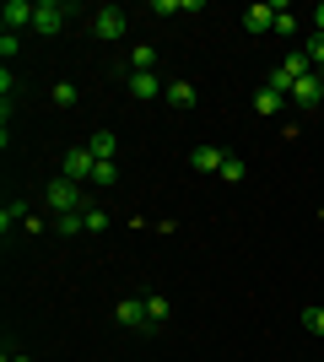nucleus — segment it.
Segmentation results:
<instances>
[{
  "mask_svg": "<svg viewBox=\"0 0 324 362\" xmlns=\"http://www.w3.org/2000/svg\"><path fill=\"white\" fill-rule=\"evenodd\" d=\"M276 33H281V38H287V33H297V16L287 11V6H276Z\"/></svg>",
  "mask_w": 324,
  "mask_h": 362,
  "instance_id": "obj_25",
  "label": "nucleus"
},
{
  "mask_svg": "<svg viewBox=\"0 0 324 362\" xmlns=\"http://www.w3.org/2000/svg\"><path fill=\"white\" fill-rule=\"evenodd\" d=\"M130 71H157V49L152 44H136V49H130Z\"/></svg>",
  "mask_w": 324,
  "mask_h": 362,
  "instance_id": "obj_16",
  "label": "nucleus"
},
{
  "mask_svg": "<svg viewBox=\"0 0 324 362\" xmlns=\"http://www.w3.org/2000/svg\"><path fill=\"white\" fill-rule=\"evenodd\" d=\"M162 92H168V81H162L157 71H130V98H136V103H152V98H162Z\"/></svg>",
  "mask_w": 324,
  "mask_h": 362,
  "instance_id": "obj_5",
  "label": "nucleus"
},
{
  "mask_svg": "<svg viewBox=\"0 0 324 362\" xmlns=\"http://www.w3.org/2000/svg\"><path fill=\"white\" fill-rule=\"evenodd\" d=\"M281 108H287V98H281V92H270V87L254 92V114H260V119H270V114H281Z\"/></svg>",
  "mask_w": 324,
  "mask_h": 362,
  "instance_id": "obj_12",
  "label": "nucleus"
},
{
  "mask_svg": "<svg viewBox=\"0 0 324 362\" xmlns=\"http://www.w3.org/2000/svg\"><path fill=\"white\" fill-rule=\"evenodd\" d=\"M76 98H81V92H76V81H54V103H60V108H71Z\"/></svg>",
  "mask_w": 324,
  "mask_h": 362,
  "instance_id": "obj_21",
  "label": "nucleus"
},
{
  "mask_svg": "<svg viewBox=\"0 0 324 362\" xmlns=\"http://www.w3.org/2000/svg\"><path fill=\"white\" fill-rule=\"evenodd\" d=\"M313 33H324V0L313 6Z\"/></svg>",
  "mask_w": 324,
  "mask_h": 362,
  "instance_id": "obj_26",
  "label": "nucleus"
},
{
  "mask_svg": "<svg viewBox=\"0 0 324 362\" xmlns=\"http://www.w3.org/2000/svg\"><path fill=\"white\" fill-rule=\"evenodd\" d=\"M303 330H308V335H324V303H308V308H303Z\"/></svg>",
  "mask_w": 324,
  "mask_h": 362,
  "instance_id": "obj_19",
  "label": "nucleus"
},
{
  "mask_svg": "<svg viewBox=\"0 0 324 362\" xmlns=\"http://www.w3.org/2000/svg\"><path fill=\"white\" fill-rule=\"evenodd\" d=\"M292 103H303V108H313V103H324V76L313 71V76H303L292 87Z\"/></svg>",
  "mask_w": 324,
  "mask_h": 362,
  "instance_id": "obj_8",
  "label": "nucleus"
},
{
  "mask_svg": "<svg viewBox=\"0 0 324 362\" xmlns=\"http://www.w3.org/2000/svg\"><path fill=\"white\" fill-rule=\"evenodd\" d=\"M6 33H22V28H32V16H38V0H6Z\"/></svg>",
  "mask_w": 324,
  "mask_h": 362,
  "instance_id": "obj_6",
  "label": "nucleus"
},
{
  "mask_svg": "<svg viewBox=\"0 0 324 362\" xmlns=\"http://www.w3.org/2000/svg\"><path fill=\"white\" fill-rule=\"evenodd\" d=\"M60 28H65V6H54V0H38V16H32V33H44V38H54Z\"/></svg>",
  "mask_w": 324,
  "mask_h": 362,
  "instance_id": "obj_7",
  "label": "nucleus"
},
{
  "mask_svg": "<svg viewBox=\"0 0 324 362\" xmlns=\"http://www.w3.org/2000/svg\"><path fill=\"white\" fill-rule=\"evenodd\" d=\"M28 216H32V211L22 206V200H6V206H0V227H6V233H11L16 222H28Z\"/></svg>",
  "mask_w": 324,
  "mask_h": 362,
  "instance_id": "obj_15",
  "label": "nucleus"
},
{
  "mask_svg": "<svg viewBox=\"0 0 324 362\" xmlns=\"http://www.w3.org/2000/svg\"><path fill=\"white\" fill-rule=\"evenodd\" d=\"M308 60L313 71H324V33H308Z\"/></svg>",
  "mask_w": 324,
  "mask_h": 362,
  "instance_id": "obj_23",
  "label": "nucleus"
},
{
  "mask_svg": "<svg viewBox=\"0 0 324 362\" xmlns=\"http://www.w3.org/2000/svg\"><path fill=\"white\" fill-rule=\"evenodd\" d=\"M81 216H87V233H103V227H108V211H103V206H87Z\"/></svg>",
  "mask_w": 324,
  "mask_h": 362,
  "instance_id": "obj_22",
  "label": "nucleus"
},
{
  "mask_svg": "<svg viewBox=\"0 0 324 362\" xmlns=\"http://www.w3.org/2000/svg\"><path fill=\"white\" fill-rule=\"evenodd\" d=\"M244 28L260 38V33H276V6H248L244 11Z\"/></svg>",
  "mask_w": 324,
  "mask_h": 362,
  "instance_id": "obj_9",
  "label": "nucleus"
},
{
  "mask_svg": "<svg viewBox=\"0 0 324 362\" xmlns=\"http://www.w3.org/2000/svg\"><path fill=\"white\" fill-rule=\"evenodd\" d=\"M92 168H97V157L87 146H71L65 151V163H60V179H71V184H92Z\"/></svg>",
  "mask_w": 324,
  "mask_h": 362,
  "instance_id": "obj_2",
  "label": "nucleus"
},
{
  "mask_svg": "<svg viewBox=\"0 0 324 362\" xmlns=\"http://www.w3.org/2000/svg\"><path fill=\"white\" fill-rule=\"evenodd\" d=\"M114 184H119V168H114V163H97L92 168V189H114Z\"/></svg>",
  "mask_w": 324,
  "mask_h": 362,
  "instance_id": "obj_18",
  "label": "nucleus"
},
{
  "mask_svg": "<svg viewBox=\"0 0 324 362\" xmlns=\"http://www.w3.org/2000/svg\"><path fill=\"white\" fill-rule=\"evenodd\" d=\"M49 211H54V216H65V211H87V184L54 179V184H49Z\"/></svg>",
  "mask_w": 324,
  "mask_h": 362,
  "instance_id": "obj_1",
  "label": "nucleus"
},
{
  "mask_svg": "<svg viewBox=\"0 0 324 362\" xmlns=\"http://www.w3.org/2000/svg\"><path fill=\"white\" fill-rule=\"evenodd\" d=\"M16 49H22V33H0V60H16Z\"/></svg>",
  "mask_w": 324,
  "mask_h": 362,
  "instance_id": "obj_24",
  "label": "nucleus"
},
{
  "mask_svg": "<svg viewBox=\"0 0 324 362\" xmlns=\"http://www.w3.org/2000/svg\"><path fill=\"white\" fill-rule=\"evenodd\" d=\"M114 325H124V330H152L146 303H140V298H119V303H114Z\"/></svg>",
  "mask_w": 324,
  "mask_h": 362,
  "instance_id": "obj_4",
  "label": "nucleus"
},
{
  "mask_svg": "<svg viewBox=\"0 0 324 362\" xmlns=\"http://www.w3.org/2000/svg\"><path fill=\"white\" fill-rule=\"evenodd\" d=\"M162 98H168L173 108H195V103H200V98H195V87H189V81H168V92H162Z\"/></svg>",
  "mask_w": 324,
  "mask_h": 362,
  "instance_id": "obj_13",
  "label": "nucleus"
},
{
  "mask_svg": "<svg viewBox=\"0 0 324 362\" xmlns=\"http://www.w3.org/2000/svg\"><path fill=\"white\" fill-rule=\"evenodd\" d=\"M146 319H152V330H157V325L168 319V298H157V292H152V298H146Z\"/></svg>",
  "mask_w": 324,
  "mask_h": 362,
  "instance_id": "obj_20",
  "label": "nucleus"
},
{
  "mask_svg": "<svg viewBox=\"0 0 324 362\" xmlns=\"http://www.w3.org/2000/svg\"><path fill=\"white\" fill-rule=\"evenodd\" d=\"M87 151H92L97 163H114V151H119V141H114V130H92V141H87Z\"/></svg>",
  "mask_w": 324,
  "mask_h": 362,
  "instance_id": "obj_11",
  "label": "nucleus"
},
{
  "mask_svg": "<svg viewBox=\"0 0 324 362\" xmlns=\"http://www.w3.org/2000/svg\"><path fill=\"white\" fill-rule=\"evenodd\" d=\"M124 28H130V16H124L119 6H103V11L92 16V38H97V44H114V38H124Z\"/></svg>",
  "mask_w": 324,
  "mask_h": 362,
  "instance_id": "obj_3",
  "label": "nucleus"
},
{
  "mask_svg": "<svg viewBox=\"0 0 324 362\" xmlns=\"http://www.w3.org/2000/svg\"><path fill=\"white\" fill-rule=\"evenodd\" d=\"M216 173H222V184H238V179L248 173V163H244V157H222V168H216Z\"/></svg>",
  "mask_w": 324,
  "mask_h": 362,
  "instance_id": "obj_17",
  "label": "nucleus"
},
{
  "mask_svg": "<svg viewBox=\"0 0 324 362\" xmlns=\"http://www.w3.org/2000/svg\"><path fill=\"white\" fill-rule=\"evenodd\" d=\"M222 157H227V151H216V146H195V151H189V168H195V173H216V168H222Z\"/></svg>",
  "mask_w": 324,
  "mask_h": 362,
  "instance_id": "obj_10",
  "label": "nucleus"
},
{
  "mask_svg": "<svg viewBox=\"0 0 324 362\" xmlns=\"http://www.w3.org/2000/svg\"><path fill=\"white\" fill-rule=\"evenodd\" d=\"M0 362H32V357H22V351H6V357H0Z\"/></svg>",
  "mask_w": 324,
  "mask_h": 362,
  "instance_id": "obj_27",
  "label": "nucleus"
},
{
  "mask_svg": "<svg viewBox=\"0 0 324 362\" xmlns=\"http://www.w3.org/2000/svg\"><path fill=\"white\" fill-rule=\"evenodd\" d=\"M54 233H60V238H76V233H87V216H81V211L54 216Z\"/></svg>",
  "mask_w": 324,
  "mask_h": 362,
  "instance_id": "obj_14",
  "label": "nucleus"
}]
</instances>
